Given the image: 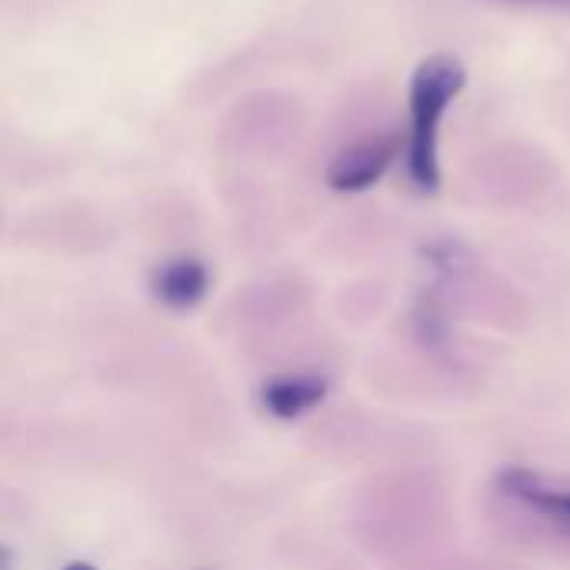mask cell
<instances>
[{"label": "cell", "mask_w": 570, "mask_h": 570, "mask_svg": "<svg viewBox=\"0 0 570 570\" xmlns=\"http://www.w3.org/2000/svg\"><path fill=\"white\" fill-rule=\"evenodd\" d=\"M391 160H394L391 144H381V140L377 144H357L334 160L327 180L334 190H364L374 180H381V174L391 167Z\"/></svg>", "instance_id": "cell-4"}, {"label": "cell", "mask_w": 570, "mask_h": 570, "mask_svg": "<svg viewBox=\"0 0 570 570\" xmlns=\"http://www.w3.org/2000/svg\"><path fill=\"white\" fill-rule=\"evenodd\" d=\"M207 267L200 261H190V257H180V261H170L157 271L154 277V294L160 304L174 307V311H187V307H197L207 294Z\"/></svg>", "instance_id": "cell-5"}, {"label": "cell", "mask_w": 570, "mask_h": 570, "mask_svg": "<svg viewBox=\"0 0 570 570\" xmlns=\"http://www.w3.org/2000/svg\"><path fill=\"white\" fill-rule=\"evenodd\" d=\"M63 570H97L94 564H83V561H77V564H67Z\"/></svg>", "instance_id": "cell-7"}, {"label": "cell", "mask_w": 570, "mask_h": 570, "mask_svg": "<svg viewBox=\"0 0 570 570\" xmlns=\"http://www.w3.org/2000/svg\"><path fill=\"white\" fill-rule=\"evenodd\" d=\"M327 381L314 377V374H294V377H274L271 384H264L261 391V404L267 414L291 421L301 417L307 411H314L324 397H327Z\"/></svg>", "instance_id": "cell-3"}, {"label": "cell", "mask_w": 570, "mask_h": 570, "mask_svg": "<svg viewBox=\"0 0 570 570\" xmlns=\"http://www.w3.org/2000/svg\"><path fill=\"white\" fill-rule=\"evenodd\" d=\"M464 87V67L451 57H431L417 67L411 87V177L421 190H434L438 174V127Z\"/></svg>", "instance_id": "cell-1"}, {"label": "cell", "mask_w": 570, "mask_h": 570, "mask_svg": "<svg viewBox=\"0 0 570 570\" xmlns=\"http://www.w3.org/2000/svg\"><path fill=\"white\" fill-rule=\"evenodd\" d=\"M494 3H514V7H544V10H570V0H494Z\"/></svg>", "instance_id": "cell-6"}, {"label": "cell", "mask_w": 570, "mask_h": 570, "mask_svg": "<svg viewBox=\"0 0 570 570\" xmlns=\"http://www.w3.org/2000/svg\"><path fill=\"white\" fill-rule=\"evenodd\" d=\"M501 491L514 498L518 504L538 511L541 518L570 528V488H554L551 481L524 468H508L501 474Z\"/></svg>", "instance_id": "cell-2"}]
</instances>
